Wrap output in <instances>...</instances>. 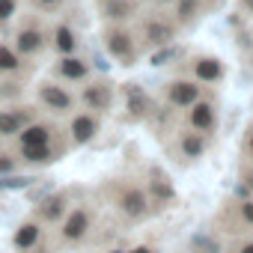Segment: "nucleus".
<instances>
[{
	"instance_id": "27",
	"label": "nucleus",
	"mask_w": 253,
	"mask_h": 253,
	"mask_svg": "<svg viewBox=\"0 0 253 253\" xmlns=\"http://www.w3.org/2000/svg\"><path fill=\"white\" fill-rule=\"evenodd\" d=\"M24 3H27L30 12H39L45 18H54L66 9V0H24Z\"/></svg>"
},
{
	"instance_id": "25",
	"label": "nucleus",
	"mask_w": 253,
	"mask_h": 253,
	"mask_svg": "<svg viewBox=\"0 0 253 253\" xmlns=\"http://www.w3.org/2000/svg\"><path fill=\"white\" fill-rule=\"evenodd\" d=\"M206 12H209L206 0H176V3L170 6V15H173V21L182 27V33H185V30H194V27L206 18Z\"/></svg>"
},
{
	"instance_id": "23",
	"label": "nucleus",
	"mask_w": 253,
	"mask_h": 253,
	"mask_svg": "<svg viewBox=\"0 0 253 253\" xmlns=\"http://www.w3.org/2000/svg\"><path fill=\"white\" fill-rule=\"evenodd\" d=\"M36 63L24 60L12 45L9 39H0V78H18V81H27L30 72H33Z\"/></svg>"
},
{
	"instance_id": "16",
	"label": "nucleus",
	"mask_w": 253,
	"mask_h": 253,
	"mask_svg": "<svg viewBox=\"0 0 253 253\" xmlns=\"http://www.w3.org/2000/svg\"><path fill=\"white\" fill-rule=\"evenodd\" d=\"M48 54L66 57V54H84V33L69 21H51V39H48Z\"/></svg>"
},
{
	"instance_id": "31",
	"label": "nucleus",
	"mask_w": 253,
	"mask_h": 253,
	"mask_svg": "<svg viewBox=\"0 0 253 253\" xmlns=\"http://www.w3.org/2000/svg\"><path fill=\"white\" fill-rule=\"evenodd\" d=\"M223 253H253V235H247V238H235Z\"/></svg>"
},
{
	"instance_id": "20",
	"label": "nucleus",
	"mask_w": 253,
	"mask_h": 253,
	"mask_svg": "<svg viewBox=\"0 0 253 253\" xmlns=\"http://www.w3.org/2000/svg\"><path fill=\"white\" fill-rule=\"evenodd\" d=\"M12 152L18 155L21 167H51L54 161H60L69 152V143H51V146H12Z\"/></svg>"
},
{
	"instance_id": "14",
	"label": "nucleus",
	"mask_w": 253,
	"mask_h": 253,
	"mask_svg": "<svg viewBox=\"0 0 253 253\" xmlns=\"http://www.w3.org/2000/svg\"><path fill=\"white\" fill-rule=\"evenodd\" d=\"M63 140H66L63 122L42 113L39 119H33L27 128L12 140V146H51V143H63Z\"/></svg>"
},
{
	"instance_id": "34",
	"label": "nucleus",
	"mask_w": 253,
	"mask_h": 253,
	"mask_svg": "<svg viewBox=\"0 0 253 253\" xmlns=\"http://www.w3.org/2000/svg\"><path fill=\"white\" fill-rule=\"evenodd\" d=\"M238 9L244 15H253V0H238Z\"/></svg>"
},
{
	"instance_id": "4",
	"label": "nucleus",
	"mask_w": 253,
	"mask_h": 253,
	"mask_svg": "<svg viewBox=\"0 0 253 253\" xmlns=\"http://www.w3.org/2000/svg\"><path fill=\"white\" fill-rule=\"evenodd\" d=\"M134 33H137V42H140V51L143 54H155L161 48H170L179 42L182 36V27L173 21L170 9H140L137 21H134Z\"/></svg>"
},
{
	"instance_id": "3",
	"label": "nucleus",
	"mask_w": 253,
	"mask_h": 253,
	"mask_svg": "<svg viewBox=\"0 0 253 253\" xmlns=\"http://www.w3.org/2000/svg\"><path fill=\"white\" fill-rule=\"evenodd\" d=\"M9 45L24 57V60H30V63H36V60H42L45 54H48V39H51V18H45V15H39V12H30V9H24L21 15H18V21L12 24V30H9Z\"/></svg>"
},
{
	"instance_id": "35",
	"label": "nucleus",
	"mask_w": 253,
	"mask_h": 253,
	"mask_svg": "<svg viewBox=\"0 0 253 253\" xmlns=\"http://www.w3.org/2000/svg\"><path fill=\"white\" fill-rule=\"evenodd\" d=\"M220 3H223V0H206V6H209V9H217Z\"/></svg>"
},
{
	"instance_id": "11",
	"label": "nucleus",
	"mask_w": 253,
	"mask_h": 253,
	"mask_svg": "<svg viewBox=\"0 0 253 253\" xmlns=\"http://www.w3.org/2000/svg\"><path fill=\"white\" fill-rule=\"evenodd\" d=\"M95 75L92 69V60L86 54H66V57H54L51 60V78L78 89L81 84H86L89 78Z\"/></svg>"
},
{
	"instance_id": "10",
	"label": "nucleus",
	"mask_w": 253,
	"mask_h": 253,
	"mask_svg": "<svg viewBox=\"0 0 253 253\" xmlns=\"http://www.w3.org/2000/svg\"><path fill=\"white\" fill-rule=\"evenodd\" d=\"M179 75H188V78H194V81L203 84V86H214V84H220V81L226 78V66H223V60L214 57V54L194 51V54L182 57V72H179Z\"/></svg>"
},
{
	"instance_id": "32",
	"label": "nucleus",
	"mask_w": 253,
	"mask_h": 253,
	"mask_svg": "<svg viewBox=\"0 0 253 253\" xmlns=\"http://www.w3.org/2000/svg\"><path fill=\"white\" fill-rule=\"evenodd\" d=\"M128 253H161V250H158L155 244H146V241H143V244H134Z\"/></svg>"
},
{
	"instance_id": "8",
	"label": "nucleus",
	"mask_w": 253,
	"mask_h": 253,
	"mask_svg": "<svg viewBox=\"0 0 253 253\" xmlns=\"http://www.w3.org/2000/svg\"><path fill=\"white\" fill-rule=\"evenodd\" d=\"M42 110L36 107V101H3L0 104V140L12 143L33 119H39Z\"/></svg>"
},
{
	"instance_id": "7",
	"label": "nucleus",
	"mask_w": 253,
	"mask_h": 253,
	"mask_svg": "<svg viewBox=\"0 0 253 253\" xmlns=\"http://www.w3.org/2000/svg\"><path fill=\"white\" fill-rule=\"evenodd\" d=\"M116 101H119V86L104 75H92L86 84L78 86V104L98 116H110L116 110Z\"/></svg>"
},
{
	"instance_id": "24",
	"label": "nucleus",
	"mask_w": 253,
	"mask_h": 253,
	"mask_svg": "<svg viewBox=\"0 0 253 253\" xmlns=\"http://www.w3.org/2000/svg\"><path fill=\"white\" fill-rule=\"evenodd\" d=\"M143 185H146L149 200H152L155 209H167V206L176 203V188H173V182H170L158 167H152V170L143 176Z\"/></svg>"
},
{
	"instance_id": "28",
	"label": "nucleus",
	"mask_w": 253,
	"mask_h": 253,
	"mask_svg": "<svg viewBox=\"0 0 253 253\" xmlns=\"http://www.w3.org/2000/svg\"><path fill=\"white\" fill-rule=\"evenodd\" d=\"M21 170V161L12 149H3L0 152V179H6V176H15Z\"/></svg>"
},
{
	"instance_id": "36",
	"label": "nucleus",
	"mask_w": 253,
	"mask_h": 253,
	"mask_svg": "<svg viewBox=\"0 0 253 253\" xmlns=\"http://www.w3.org/2000/svg\"><path fill=\"white\" fill-rule=\"evenodd\" d=\"M110 253H128V250H110Z\"/></svg>"
},
{
	"instance_id": "22",
	"label": "nucleus",
	"mask_w": 253,
	"mask_h": 253,
	"mask_svg": "<svg viewBox=\"0 0 253 253\" xmlns=\"http://www.w3.org/2000/svg\"><path fill=\"white\" fill-rule=\"evenodd\" d=\"M220 226L226 232H247V229H253V197L229 203L223 209V214H220Z\"/></svg>"
},
{
	"instance_id": "1",
	"label": "nucleus",
	"mask_w": 253,
	"mask_h": 253,
	"mask_svg": "<svg viewBox=\"0 0 253 253\" xmlns=\"http://www.w3.org/2000/svg\"><path fill=\"white\" fill-rule=\"evenodd\" d=\"M104 200H107L110 211H113L116 217H122L125 223H143V220H149L152 211H155L143 179H134V176L107 179V185H104Z\"/></svg>"
},
{
	"instance_id": "38",
	"label": "nucleus",
	"mask_w": 253,
	"mask_h": 253,
	"mask_svg": "<svg viewBox=\"0 0 253 253\" xmlns=\"http://www.w3.org/2000/svg\"><path fill=\"white\" fill-rule=\"evenodd\" d=\"M137 3H143V0H137Z\"/></svg>"
},
{
	"instance_id": "18",
	"label": "nucleus",
	"mask_w": 253,
	"mask_h": 253,
	"mask_svg": "<svg viewBox=\"0 0 253 253\" xmlns=\"http://www.w3.org/2000/svg\"><path fill=\"white\" fill-rule=\"evenodd\" d=\"M101 24H134L143 3L137 0H95Z\"/></svg>"
},
{
	"instance_id": "29",
	"label": "nucleus",
	"mask_w": 253,
	"mask_h": 253,
	"mask_svg": "<svg viewBox=\"0 0 253 253\" xmlns=\"http://www.w3.org/2000/svg\"><path fill=\"white\" fill-rule=\"evenodd\" d=\"M149 57H152V66H170V63L182 60V48H179V42H176V45L161 48V51H155V54H149Z\"/></svg>"
},
{
	"instance_id": "30",
	"label": "nucleus",
	"mask_w": 253,
	"mask_h": 253,
	"mask_svg": "<svg viewBox=\"0 0 253 253\" xmlns=\"http://www.w3.org/2000/svg\"><path fill=\"white\" fill-rule=\"evenodd\" d=\"M191 253H223V247H220V241H214L209 235H200V238H194Z\"/></svg>"
},
{
	"instance_id": "26",
	"label": "nucleus",
	"mask_w": 253,
	"mask_h": 253,
	"mask_svg": "<svg viewBox=\"0 0 253 253\" xmlns=\"http://www.w3.org/2000/svg\"><path fill=\"white\" fill-rule=\"evenodd\" d=\"M21 6H24V0H0V36H9L12 24L18 21L21 15Z\"/></svg>"
},
{
	"instance_id": "12",
	"label": "nucleus",
	"mask_w": 253,
	"mask_h": 253,
	"mask_svg": "<svg viewBox=\"0 0 253 253\" xmlns=\"http://www.w3.org/2000/svg\"><path fill=\"white\" fill-rule=\"evenodd\" d=\"M206 95V86L203 84H197L194 78H188V75H176V78H170V81H164V86H161V101L167 104V107H173V110H188L194 101H200Z\"/></svg>"
},
{
	"instance_id": "2",
	"label": "nucleus",
	"mask_w": 253,
	"mask_h": 253,
	"mask_svg": "<svg viewBox=\"0 0 253 253\" xmlns=\"http://www.w3.org/2000/svg\"><path fill=\"white\" fill-rule=\"evenodd\" d=\"M95 226H98V209H95V203H89V200L72 203V209L66 211V217L54 226V244H57V250H81L95 235Z\"/></svg>"
},
{
	"instance_id": "9",
	"label": "nucleus",
	"mask_w": 253,
	"mask_h": 253,
	"mask_svg": "<svg viewBox=\"0 0 253 253\" xmlns=\"http://www.w3.org/2000/svg\"><path fill=\"white\" fill-rule=\"evenodd\" d=\"M104 128V116L92 113V110H75L69 119H63V134H66V143L69 149H84L89 146Z\"/></svg>"
},
{
	"instance_id": "37",
	"label": "nucleus",
	"mask_w": 253,
	"mask_h": 253,
	"mask_svg": "<svg viewBox=\"0 0 253 253\" xmlns=\"http://www.w3.org/2000/svg\"><path fill=\"white\" fill-rule=\"evenodd\" d=\"M3 146H6V143H3V140H0V152H3Z\"/></svg>"
},
{
	"instance_id": "17",
	"label": "nucleus",
	"mask_w": 253,
	"mask_h": 253,
	"mask_svg": "<svg viewBox=\"0 0 253 253\" xmlns=\"http://www.w3.org/2000/svg\"><path fill=\"white\" fill-rule=\"evenodd\" d=\"M72 203H75L72 191H48L42 200H36L33 217H39V220L51 229V226H57V223L66 217V211L72 209Z\"/></svg>"
},
{
	"instance_id": "21",
	"label": "nucleus",
	"mask_w": 253,
	"mask_h": 253,
	"mask_svg": "<svg viewBox=\"0 0 253 253\" xmlns=\"http://www.w3.org/2000/svg\"><path fill=\"white\" fill-rule=\"evenodd\" d=\"M45 223L39 220V217H24L18 226H15V232H12V247L18 250V253H33L42 241H45Z\"/></svg>"
},
{
	"instance_id": "33",
	"label": "nucleus",
	"mask_w": 253,
	"mask_h": 253,
	"mask_svg": "<svg viewBox=\"0 0 253 253\" xmlns=\"http://www.w3.org/2000/svg\"><path fill=\"white\" fill-rule=\"evenodd\" d=\"M146 3H149L152 9H170V6L176 3V0H146Z\"/></svg>"
},
{
	"instance_id": "6",
	"label": "nucleus",
	"mask_w": 253,
	"mask_h": 253,
	"mask_svg": "<svg viewBox=\"0 0 253 253\" xmlns=\"http://www.w3.org/2000/svg\"><path fill=\"white\" fill-rule=\"evenodd\" d=\"M33 101L45 116L60 119V122L69 119L75 110H81L78 89H72V86H66V84H60L54 78H42V81L33 84Z\"/></svg>"
},
{
	"instance_id": "15",
	"label": "nucleus",
	"mask_w": 253,
	"mask_h": 253,
	"mask_svg": "<svg viewBox=\"0 0 253 253\" xmlns=\"http://www.w3.org/2000/svg\"><path fill=\"white\" fill-rule=\"evenodd\" d=\"M209 146H211V137H206L200 131H191V128H185V125L173 134V155H176L179 164H197V161H203L206 152H209Z\"/></svg>"
},
{
	"instance_id": "5",
	"label": "nucleus",
	"mask_w": 253,
	"mask_h": 253,
	"mask_svg": "<svg viewBox=\"0 0 253 253\" xmlns=\"http://www.w3.org/2000/svg\"><path fill=\"white\" fill-rule=\"evenodd\" d=\"M98 39H101L104 54L116 66H122V69L137 66L140 57H143L140 42H137V33H134V24H101Z\"/></svg>"
},
{
	"instance_id": "13",
	"label": "nucleus",
	"mask_w": 253,
	"mask_h": 253,
	"mask_svg": "<svg viewBox=\"0 0 253 253\" xmlns=\"http://www.w3.org/2000/svg\"><path fill=\"white\" fill-rule=\"evenodd\" d=\"M182 125L191 131H200L206 137L217 134V125H220V110H217V98L203 95L200 101H194L188 110H182Z\"/></svg>"
},
{
	"instance_id": "19",
	"label": "nucleus",
	"mask_w": 253,
	"mask_h": 253,
	"mask_svg": "<svg viewBox=\"0 0 253 253\" xmlns=\"http://www.w3.org/2000/svg\"><path fill=\"white\" fill-rule=\"evenodd\" d=\"M119 95H125V110H128L131 122H149L155 116V101L149 98L146 89H140V84H125L119 86Z\"/></svg>"
}]
</instances>
